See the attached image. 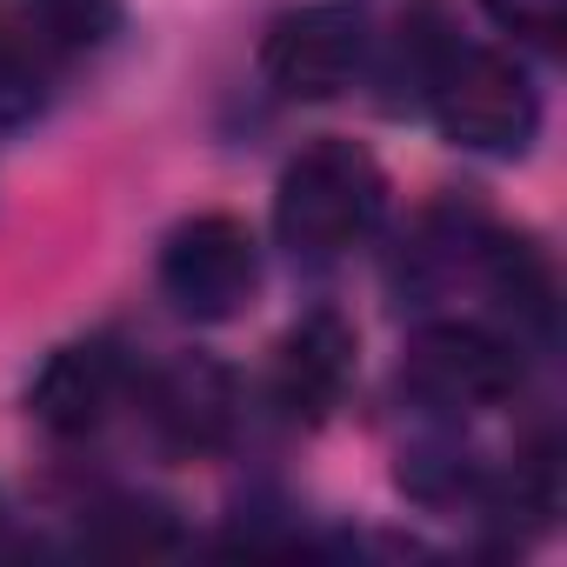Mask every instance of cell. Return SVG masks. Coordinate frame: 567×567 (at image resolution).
Returning a JSON list of instances; mask_svg holds the SVG:
<instances>
[{"mask_svg":"<svg viewBox=\"0 0 567 567\" xmlns=\"http://www.w3.org/2000/svg\"><path fill=\"white\" fill-rule=\"evenodd\" d=\"M481 288L520 321V328H547L554 321V274H547V260H540V247L527 240V234H487L481 240Z\"/></svg>","mask_w":567,"mask_h":567,"instance_id":"obj_9","label":"cell"},{"mask_svg":"<svg viewBox=\"0 0 567 567\" xmlns=\"http://www.w3.org/2000/svg\"><path fill=\"white\" fill-rule=\"evenodd\" d=\"M401 381L414 401L441 408V414H474V408H501L520 388V348L474 328V321H434L414 334Z\"/></svg>","mask_w":567,"mask_h":567,"instance_id":"obj_5","label":"cell"},{"mask_svg":"<svg viewBox=\"0 0 567 567\" xmlns=\"http://www.w3.org/2000/svg\"><path fill=\"white\" fill-rule=\"evenodd\" d=\"M0 554H8V514H0Z\"/></svg>","mask_w":567,"mask_h":567,"instance_id":"obj_13","label":"cell"},{"mask_svg":"<svg viewBox=\"0 0 567 567\" xmlns=\"http://www.w3.org/2000/svg\"><path fill=\"white\" fill-rule=\"evenodd\" d=\"M427 107L454 147L501 154V161L527 154V141L540 127V94H534L527 68L494 48H447L427 81Z\"/></svg>","mask_w":567,"mask_h":567,"instance_id":"obj_2","label":"cell"},{"mask_svg":"<svg viewBox=\"0 0 567 567\" xmlns=\"http://www.w3.org/2000/svg\"><path fill=\"white\" fill-rule=\"evenodd\" d=\"M381 200H388V181H381L368 147L315 141V147H301L288 167H280L274 234H280V247L301 254V260H334V254H348L354 240L374 234Z\"/></svg>","mask_w":567,"mask_h":567,"instance_id":"obj_1","label":"cell"},{"mask_svg":"<svg viewBox=\"0 0 567 567\" xmlns=\"http://www.w3.org/2000/svg\"><path fill=\"white\" fill-rule=\"evenodd\" d=\"M127 394V361L114 341H68L41 361L34 388H28V414L54 434V441H87L107 427V414Z\"/></svg>","mask_w":567,"mask_h":567,"instance_id":"obj_6","label":"cell"},{"mask_svg":"<svg viewBox=\"0 0 567 567\" xmlns=\"http://www.w3.org/2000/svg\"><path fill=\"white\" fill-rule=\"evenodd\" d=\"M28 8L48 48H94L121 21V0H28Z\"/></svg>","mask_w":567,"mask_h":567,"instance_id":"obj_11","label":"cell"},{"mask_svg":"<svg viewBox=\"0 0 567 567\" xmlns=\"http://www.w3.org/2000/svg\"><path fill=\"white\" fill-rule=\"evenodd\" d=\"M147 421L154 434L174 447V454H214L234 441V421H240V388L220 361L207 354H181L174 368L154 374L147 388Z\"/></svg>","mask_w":567,"mask_h":567,"instance_id":"obj_8","label":"cell"},{"mask_svg":"<svg viewBox=\"0 0 567 567\" xmlns=\"http://www.w3.org/2000/svg\"><path fill=\"white\" fill-rule=\"evenodd\" d=\"M368 68V14L354 0H308L260 34V81L280 101H334Z\"/></svg>","mask_w":567,"mask_h":567,"instance_id":"obj_3","label":"cell"},{"mask_svg":"<svg viewBox=\"0 0 567 567\" xmlns=\"http://www.w3.org/2000/svg\"><path fill=\"white\" fill-rule=\"evenodd\" d=\"M354 328L334 315V308H315L288 328L274 354V401L288 421L301 427H321L341 401H348V381H354Z\"/></svg>","mask_w":567,"mask_h":567,"instance_id":"obj_7","label":"cell"},{"mask_svg":"<svg viewBox=\"0 0 567 567\" xmlns=\"http://www.w3.org/2000/svg\"><path fill=\"white\" fill-rule=\"evenodd\" d=\"M260 288V240L240 214H194L161 247V295L187 321H234Z\"/></svg>","mask_w":567,"mask_h":567,"instance_id":"obj_4","label":"cell"},{"mask_svg":"<svg viewBox=\"0 0 567 567\" xmlns=\"http://www.w3.org/2000/svg\"><path fill=\"white\" fill-rule=\"evenodd\" d=\"M87 547H101V554H174L181 547V527L154 501H114V507L94 514Z\"/></svg>","mask_w":567,"mask_h":567,"instance_id":"obj_10","label":"cell"},{"mask_svg":"<svg viewBox=\"0 0 567 567\" xmlns=\"http://www.w3.org/2000/svg\"><path fill=\"white\" fill-rule=\"evenodd\" d=\"M0 34H8V28H0Z\"/></svg>","mask_w":567,"mask_h":567,"instance_id":"obj_14","label":"cell"},{"mask_svg":"<svg viewBox=\"0 0 567 567\" xmlns=\"http://www.w3.org/2000/svg\"><path fill=\"white\" fill-rule=\"evenodd\" d=\"M487 21L514 41H534V48H560V28H567V0H487Z\"/></svg>","mask_w":567,"mask_h":567,"instance_id":"obj_12","label":"cell"}]
</instances>
